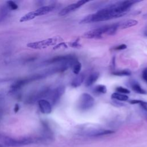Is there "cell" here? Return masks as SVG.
<instances>
[{"mask_svg":"<svg viewBox=\"0 0 147 147\" xmlns=\"http://www.w3.org/2000/svg\"><path fill=\"white\" fill-rule=\"evenodd\" d=\"M131 6L132 3L129 1H118L85 17L80 21V24L105 21L121 17L126 14Z\"/></svg>","mask_w":147,"mask_h":147,"instance_id":"obj_1","label":"cell"},{"mask_svg":"<svg viewBox=\"0 0 147 147\" xmlns=\"http://www.w3.org/2000/svg\"><path fill=\"white\" fill-rule=\"evenodd\" d=\"M42 141H44L42 137H23L18 139H15L7 137H5L3 142L6 147H20L32 144L33 143H36L37 142H40Z\"/></svg>","mask_w":147,"mask_h":147,"instance_id":"obj_2","label":"cell"},{"mask_svg":"<svg viewBox=\"0 0 147 147\" xmlns=\"http://www.w3.org/2000/svg\"><path fill=\"white\" fill-rule=\"evenodd\" d=\"M54 9H55V6L53 5H47V6H41L34 11H30L26 13L25 15H24L20 18V21L21 22H23L31 20L36 17L43 16L46 14H48V13L53 10Z\"/></svg>","mask_w":147,"mask_h":147,"instance_id":"obj_3","label":"cell"},{"mask_svg":"<svg viewBox=\"0 0 147 147\" xmlns=\"http://www.w3.org/2000/svg\"><path fill=\"white\" fill-rule=\"evenodd\" d=\"M94 104V99L93 97L87 93H83L79 98L78 107L80 110L86 111L92 107Z\"/></svg>","mask_w":147,"mask_h":147,"instance_id":"obj_4","label":"cell"},{"mask_svg":"<svg viewBox=\"0 0 147 147\" xmlns=\"http://www.w3.org/2000/svg\"><path fill=\"white\" fill-rule=\"evenodd\" d=\"M63 39L59 37H56L54 38H48L46 40H44L42 41H36L33 42H30L27 44V47L33 48V49H41L45 48L51 45H55L57 42L59 41H61Z\"/></svg>","mask_w":147,"mask_h":147,"instance_id":"obj_5","label":"cell"},{"mask_svg":"<svg viewBox=\"0 0 147 147\" xmlns=\"http://www.w3.org/2000/svg\"><path fill=\"white\" fill-rule=\"evenodd\" d=\"M109 25H104L96 29L90 30L86 32L83 34V37L86 38H99L102 37L103 34H106Z\"/></svg>","mask_w":147,"mask_h":147,"instance_id":"obj_6","label":"cell"},{"mask_svg":"<svg viewBox=\"0 0 147 147\" xmlns=\"http://www.w3.org/2000/svg\"><path fill=\"white\" fill-rule=\"evenodd\" d=\"M65 88L64 86H60L53 90H51L48 98L51 102L52 105H56L64 94Z\"/></svg>","mask_w":147,"mask_h":147,"instance_id":"obj_7","label":"cell"},{"mask_svg":"<svg viewBox=\"0 0 147 147\" xmlns=\"http://www.w3.org/2000/svg\"><path fill=\"white\" fill-rule=\"evenodd\" d=\"M76 59V57L75 56L72 55H61L55 56L52 59H50L45 61V64H55V63H64L68 61H70L74 60Z\"/></svg>","mask_w":147,"mask_h":147,"instance_id":"obj_8","label":"cell"},{"mask_svg":"<svg viewBox=\"0 0 147 147\" xmlns=\"http://www.w3.org/2000/svg\"><path fill=\"white\" fill-rule=\"evenodd\" d=\"M88 1H79L75 3L70 4L68 6H67L66 7H65L64 8H63L60 12H59V15L60 16H65L71 12H72L76 10H77L78 9H79V7H80L81 6H82L83 5L86 4V3L88 2Z\"/></svg>","mask_w":147,"mask_h":147,"instance_id":"obj_9","label":"cell"},{"mask_svg":"<svg viewBox=\"0 0 147 147\" xmlns=\"http://www.w3.org/2000/svg\"><path fill=\"white\" fill-rule=\"evenodd\" d=\"M38 105L40 111L45 114H50L52 111V105L47 99H42L38 101Z\"/></svg>","mask_w":147,"mask_h":147,"instance_id":"obj_10","label":"cell"},{"mask_svg":"<svg viewBox=\"0 0 147 147\" xmlns=\"http://www.w3.org/2000/svg\"><path fill=\"white\" fill-rule=\"evenodd\" d=\"M99 77V74L97 72L91 73L87 78L85 82V86L86 87L91 86L98 80Z\"/></svg>","mask_w":147,"mask_h":147,"instance_id":"obj_11","label":"cell"},{"mask_svg":"<svg viewBox=\"0 0 147 147\" xmlns=\"http://www.w3.org/2000/svg\"><path fill=\"white\" fill-rule=\"evenodd\" d=\"M85 78L84 74L83 73H79L77 76L74 78L71 82V86L74 88H76L80 86L83 82Z\"/></svg>","mask_w":147,"mask_h":147,"instance_id":"obj_12","label":"cell"},{"mask_svg":"<svg viewBox=\"0 0 147 147\" xmlns=\"http://www.w3.org/2000/svg\"><path fill=\"white\" fill-rule=\"evenodd\" d=\"M137 24H138V21L136 20H133V19L127 20L126 21L119 23V28L121 29H123L134 26Z\"/></svg>","mask_w":147,"mask_h":147,"instance_id":"obj_13","label":"cell"},{"mask_svg":"<svg viewBox=\"0 0 147 147\" xmlns=\"http://www.w3.org/2000/svg\"><path fill=\"white\" fill-rule=\"evenodd\" d=\"M130 86L131 89L136 92L138 93V94H146L147 92L144 90L141 86L140 85V84L136 82V81H131L130 82Z\"/></svg>","mask_w":147,"mask_h":147,"instance_id":"obj_14","label":"cell"},{"mask_svg":"<svg viewBox=\"0 0 147 147\" xmlns=\"http://www.w3.org/2000/svg\"><path fill=\"white\" fill-rule=\"evenodd\" d=\"M114 131L110 130H97L95 131H92L90 133H88L89 136H92V137H97V136H104L107 134H110L113 133Z\"/></svg>","mask_w":147,"mask_h":147,"instance_id":"obj_15","label":"cell"},{"mask_svg":"<svg viewBox=\"0 0 147 147\" xmlns=\"http://www.w3.org/2000/svg\"><path fill=\"white\" fill-rule=\"evenodd\" d=\"M111 98L114 99H116L120 101H126L129 99V96L126 95L118 93V92H114L111 95Z\"/></svg>","mask_w":147,"mask_h":147,"instance_id":"obj_16","label":"cell"},{"mask_svg":"<svg viewBox=\"0 0 147 147\" xmlns=\"http://www.w3.org/2000/svg\"><path fill=\"white\" fill-rule=\"evenodd\" d=\"M118 29H119V23H115L112 25H109V28L106 34L113 36L116 33Z\"/></svg>","mask_w":147,"mask_h":147,"instance_id":"obj_17","label":"cell"},{"mask_svg":"<svg viewBox=\"0 0 147 147\" xmlns=\"http://www.w3.org/2000/svg\"><path fill=\"white\" fill-rule=\"evenodd\" d=\"M94 92L98 94H105L107 92V88L105 85L99 84L94 87Z\"/></svg>","mask_w":147,"mask_h":147,"instance_id":"obj_18","label":"cell"},{"mask_svg":"<svg viewBox=\"0 0 147 147\" xmlns=\"http://www.w3.org/2000/svg\"><path fill=\"white\" fill-rule=\"evenodd\" d=\"M9 8L7 5L2 6L0 9V22H2L6 17L8 14Z\"/></svg>","mask_w":147,"mask_h":147,"instance_id":"obj_19","label":"cell"},{"mask_svg":"<svg viewBox=\"0 0 147 147\" xmlns=\"http://www.w3.org/2000/svg\"><path fill=\"white\" fill-rule=\"evenodd\" d=\"M129 103L131 104H140L142 108L147 112V102L141 100H137V99H133L129 101Z\"/></svg>","mask_w":147,"mask_h":147,"instance_id":"obj_20","label":"cell"},{"mask_svg":"<svg viewBox=\"0 0 147 147\" xmlns=\"http://www.w3.org/2000/svg\"><path fill=\"white\" fill-rule=\"evenodd\" d=\"M72 71L73 72L76 74V75H78L81 70L82 68V64L80 62H79L78 60L76 61L74 64L72 66Z\"/></svg>","mask_w":147,"mask_h":147,"instance_id":"obj_21","label":"cell"},{"mask_svg":"<svg viewBox=\"0 0 147 147\" xmlns=\"http://www.w3.org/2000/svg\"><path fill=\"white\" fill-rule=\"evenodd\" d=\"M113 75L118 76H130L131 75V72L126 69L122 70V71H118L115 72H113L112 73Z\"/></svg>","mask_w":147,"mask_h":147,"instance_id":"obj_22","label":"cell"},{"mask_svg":"<svg viewBox=\"0 0 147 147\" xmlns=\"http://www.w3.org/2000/svg\"><path fill=\"white\" fill-rule=\"evenodd\" d=\"M6 5L9 8V9H10V10H16L18 7L17 4H16L14 2L11 1H7L6 2Z\"/></svg>","mask_w":147,"mask_h":147,"instance_id":"obj_23","label":"cell"},{"mask_svg":"<svg viewBox=\"0 0 147 147\" xmlns=\"http://www.w3.org/2000/svg\"><path fill=\"white\" fill-rule=\"evenodd\" d=\"M116 91L118 93L122 94H129L130 92V90H129L127 88H125L123 87H117L115 89Z\"/></svg>","mask_w":147,"mask_h":147,"instance_id":"obj_24","label":"cell"},{"mask_svg":"<svg viewBox=\"0 0 147 147\" xmlns=\"http://www.w3.org/2000/svg\"><path fill=\"white\" fill-rule=\"evenodd\" d=\"M126 48H127L126 45L123 44H121V45H119L115 47L113 49L115 50H123V49H125Z\"/></svg>","mask_w":147,"mask_h":147,"instance_id":"obj_25","label":"cell"},{"mask_svg":"<svg viewBox=\"0 0 147 147\" xmlns=\"http://www.w3.org/2000/svg\"><path fill=\"white\" fill-rule=\"evenodd\" d=\"M142 77L143 79L147 83V68H145L143 70L142 74Z\"/></svg>","mask_w":147,"mask_h":147,"instance_id":"obj_26","label":"cell"},{"mask_svg":"<svg viewBox=\"0 0 147 147\" xmlns=\"http://www.w3.org/2000/svg\"><path fill=\"white\" fill-rule=\"evenodd\" d=\"M78 40H76V41H75L72 42L71 44V47H74V48H79V47H80L81 45L79 44V42H78Z\"/></svg>","mask_w":147,"mask_h":147,"instance_id":"obj_27","label":"cell"},{"mask_svg":"<svg viewBox=\"0 0 147 147\" xmlns=\"http://www.w3.org/2000/svg\"><path fill=\"white\" fill-rule=\"evenodd\" d=\"M19 105H17V104H16V106H15V107H14V111L16 113V112H17L18 110H19Z\"/></svg>","mask_w":147,"mask_h":147,"instance_id":"obj_28","label":"cell"},{"mask_svg":"<svg viewBox=\"0 0 147 147\" xmlns=\"http://www.w3.org/2000/svg\"><path fill=\"white\" fill-rule=\"evenodd\" d=\"M115 56H114L112 59V64L111 65H112L113 67H114V66H115Z\"/></svg>","mask_w":147,"mask_h":147,"instance_id":"obj_29","label":"cell"},{"mask_svg":"<svg viewBox=\"0 0 147 147\" xmlns=\"http://www.w3.org/2000/svg\"><path fill=\"white\" fill-rule=\"evenodd\" d=\"M144 35L147 37V26L146 27V28L144 30Z\"/></svg>","mask_w":147,"mask_h":147,"instance_id":"obj_30","label":"cell"},{"mask_svg":"<svg viewBox=\"0 0 147 147\" xmlns=\"http://www.w3.org/2000/svg\"><path fill=\"white\" fill-rule=\"evenodd\" d=\"M0 147H6V145L3 144V142L0 143Z\"/></svg>","mask_w":147,"mask_h":147,"instance_id":"obj_31","label":"cell"},{"mask_svg":"<svg viewBox=\"0 0 147 147\" xmlns=\"http://www.w3.org/2000/svg\"><path fill=\"white\" fill-rule=\"evenodd\" d=\"M144 17L145 18H147V14H146L145 15H144Z\"/></svg>","mask_w":147,"mask_h":147,"instance_id":"obj_32","label":"cell"},{"mask_svg":"<svg viewBox=\"0 0 147 147\" xmlns=\"http://www.w3.org/2000/svg\"><path fill=\"white\" fill-rule=\"evenodd\" d=\"M1 134H0V137H1Z\"/></svg>","mask_w":147,"mask_h":147,"instance_id":"obj_33","label":"cell"}]
</instances>
